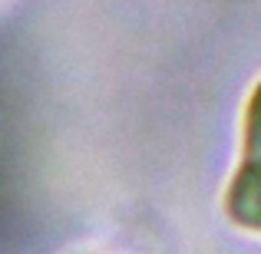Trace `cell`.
Instances as JSON below:
<instances>
[{
    "mask_svg": "<svg viewBox=\"0 0 261 254\" xmlns=\"http://www.w3.org/2000/svg\"><path fill=\"white\" fill-rule=\"evenodd\" d=\"M225 215L242 231L261 235V79L245 106L242 159L225 191Z\"/></svg>",
    "mask_w": 261,
    "mask_h": 254,
    "instance_id": "1",
    "label": "cell"
}]
</instances>
